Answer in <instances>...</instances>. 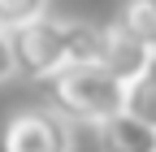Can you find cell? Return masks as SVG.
Instances as JSON below:
<instances>
[{"label":"cell","mask_w":156,"mask_h":152,"mask_svg":"<svg viewBox=\"0 0 156 152\" xmlns=\"http://www.w3.org/2000/svg\"><path fill=\"white\" fill-rule=\"evenodd\" d=\"M100 65L113 74L117 83H126V87H130V83H134V78H139V74L152 65V52H147L143 44H134L126 31L104 26V61H100Z\"/></svg>","instance_id":"4"},{"label":"cell","mask_w":156,"mask_h":152,"mask_svg":"<svg viewBox=\"0 0 156 152\" xmlns=\"http://www.w3.org/2000/svg\"><path fill=\"white\" fill-rule=\"evenodd\" d=\"M9 74H17L13 70V44H9V31L0 26V83L9 78Z\"/></svg>","instance_id":"10"},{"label":"cell","mask_w":156,"mask_h":152,"mask_svg":"<svg viewBox=\"0 0 156 152\" xmlns=\"http://www.w3.org/2000/svg\"><path fill=\"white\" fill-rule=\"evenodd\" d=\"M48 104L65 122L104 126L126 113V83H117L104 65H74L48 78Z\"/></svg>","instance_id":"1"},{"label":"cell","mask_w":156,"mask_h":152,"mask_svg":"<svg viewBox=\"0 0 156 152\" xmlns=\"http://www.w3.org/2000/svg\"><path fill=\"white\" fill-rule=\"evenodd\" d=\"M0 152H74V130L52 109H17L0 130Z\"/></svg>","instance_id":"3"},{"label":"cell","mask_w":156,"mask_h":152,"mask_svg":"<svg viewBox=\"0 0 156 152\" xmlns=\"http://www.w3.org/2000/svg\"><path fill=\"white\" fill-rule=\"evenodd\" d=\"M113 26L126 31L134 44H143V48L156 56V0H122Z\"/></svg>","instance_id":"6"},{"label":"cell","mask_w":156,"mask_h":152,"mask_svg":"<svg viewBox=\"0 0 156 152\" xmlns=\"http://www.w3.org/2000/svg\"><path fill=\"white\" fill-rule=\"evenodd\" d=\"M65 56L69 65H100L104 61V26H91V22H65Z\"/></svg>","instance_id":"7"},{"label":"cell","mask_w":156,"mask_h":152,"mask_svg":"<svg viewBox=\"0 0 156 152\" xmlns=\"http://www.w3.org/2000/svg\"><path fill=\"white\" fill-rule=\"evenodd\" d=\"M126 113L134 122H143L156 130V56H152V65L126 87Z\"/></svg>","instance_id":"8"},{"label":"cell","mask_w":156,"mask_h":152,"mask_svg":"<svg viewBox=\"0 0 156 152\" xmlns=\"http://www.w3.org/2000/svg\"><path fill=\"white\" fill-rule=\"evenodd\" d=\"M39 17H48V0H0V26L9 35L39 22Z\"/></svg>","instance_id":"9"},{"label":"cell","mask_w":156,"mask_h":152,"mask_svg":"<svg viewBox=\"0 0 156 152\" xmlns=\"http://www.w3.org/2000/svg\"><path fill=\"white\" fill-rule=\"evenodd\" d=\"M95 143H100V152H156V130L122 113V118L95 126Z\"/></svg>","instance_id":"5"},{"label":"cell","mask_w":156,"mask_h":152,"mask_svg":"<svg viewBox=\"0 0 156 152\" xmlns=\"http://www.w3.org/2000/svg\"><path fill=\"white\" fill-rule=\"evenodd\" d=\"M9 44H13V70L22 78L48 83L69 65V56H65V22H56V17H39V22L13 31Z\"/></svg>","instance_id":"2"}]
</instances>
